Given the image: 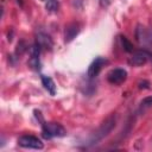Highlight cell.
Wrapping results in <instances>:
<instances>
[{"label": "cell", "instance_id": "8992f818", "mask_svg": "<svg viewBox=\"0 0 152 152\" xmlns=\"http://www.w3.org/2000/svg\"><path fill=\"white\" fill-rule=\"evenodd\" d=\"M151 57H152L151 53L147 52L146 50H139V51L133 52L132 57L129 58V64L135 65V66H140V65L146 64Z\"/></svg>", "mask_w": 152, "mask_h": 152}, {"label": "cell", "instance_id": "277c9868", "mask_svg": "<svg viewBox=\"0 0 152 152\" xmlns=\"http://www.w3.org/2000/svg\"><path fill=\"white\" fill-rule=\"evenodd\" d=\"M18 145L24 148H34V150H42L44 147L42 140L31 134H25V135L19 137Z\"/></svg>", "mask_w": 152, "mask_h": 152}, {"label": "cell", "instance_id": "9a60e30c", "mask_svg": "<svg viewBox=\"0 0 152 152\" xmlns=\"http://www.w3.org/2000/svg\"><path fill=\"white\" fill-rule=\"evenodd\" d=\"M148 86H150V83H148L147 81H141V82H139V88H140V89L148 88Z\"/></svg>", "mask_w": 152, "mask_h": 152}, {"label": "cell", "instance_id": "9c48e42d", "mask_svg": "<svg viewBox=\"0 0 152 152\" xmlns=\"http://www.w3.org/2000/svg\"><path fill=\"white\" fill-rule=\"evenodd\" d=\"M78 32H80V26H78V24H76V23H71V24L66 25L65 31H64L65 42H70V40H72V39L77 36Z\"/></svg>", "mask_w": 152, "mask_h": 152}, {"label": "cell", "instance_id": "6da1fadb", "mask_svg": "<svg viewBox=\"0 0 152 152\" xmlns=\"http://www.w3.org/2000/svg\"><path fill=\"white\" fill-rule=\"evenodd\" d=\"M34 113H36L37 118H39L40 121H42V128H43L44 138L51 139V138H55V137H64L66 134L65 128L61 124H57V122H45V121H43V118L40 116L39 112L36 110Z\"/></svg>", "mask_w": 152, "mask_h": 152}, {"label": "cell", "instance_id": "52a82bcc", "mask_svg": "<svg viewBox=\"0 0 152 152\" xmlns=\"http://www.w3.org/2000/svg\"><path fill=\"white\" fill-rule=\"evenodd\" d=\"M106 63H107V59L103 58V57H97V58H95V59L91 62V64L89 65V68H88V71H87L88 77H89V78L96 77V76L99 75V72L101 71L102 66H103Z\"/></svg>", "mask_w": 152, "mask_h": 152}, {"label": "cell", "instance_id": "8fae6325", "mask_svg": "<svg viewBox=\"0 0 152 152\" xmlns=\"http://www.w3.org/2000/svg\"><path fill=\"white\" fill-rule=\"evenodd\" d=\"M37 43L40 45V48H45V49H51L52 48V40L50 38L49 34L46 33H39L37 36Z\"/></svg>", "mask_w": 152, "mask_h": 152}, {"label": "cell", "instance_id": "ba28073f", "mask_svg": "<svg viewBox=\"0 0 152 152\" xmlns=\"http://www.w3.org/2000/svg\"><path fill=\"white\" fill-rule=\"evenodd\" d=\"M39 53H40V45L36 43L31 49V58H30V65L36 70L39 69Z\"/></svg>", "mask_w": 152, "mask_h": 152}, {"label": "cell", "instance_id": "2e32d148", "mask_svg": "<svg viewBox=\"0 0 152 152\" xmlns=\"http://www.w3.org/2000/svg\"><path fill=\"white\" fill-rule=\"evenodd\" d=\"M43 1H44V2H45V1H46V0H43Z\"/></svg>", "mask_w": 152, "mask_h": 152}, {"label": "cell", "instance_id": "3957f363", "mask_svg": "<svg viewBox=\"0 0 152 152\" xmlns=\"http://www.w3.org/2000/svg\"><path fill=\"white\" fill-rule=\"evenodd\" d=\"M135 38L140 45H152V28L144 25H138L135 28Z\"/></svg>", "mask_w": 152, "mask_h": 152}, {"label": "cell", "instance_id": "7a4b0ae2", "mask_svg": "<svg viewBox=\"0 0 152 152\" xmlns=\"http://www.w3.org/2000/svg\"><path fill=\"white\" fill-rule=\"evenodd\" d=\"M115 126V119L112 116V118H109V119H107L100 127H99V129L93 134V137L90 138V140H89V142L93 145V144H96L99 140H101V139H103L108 133H110V131L113 129V127Z\"/></svg>", "mask_w": 152, "mask_h": 152}, {"label": "cell", "instance_id": "5bb4252c", "mask_svg": "<svg viewBox=\"0 0 152 152\" xmlns=\"http://www.w3.org/2000/svg\"><path fill=\"white\" fill-rule=\"evenodd\" d=\"M151 106H152V96L145 97V99L141 101V103H140V107H141V108H147V107H151Z\"/></svg>", "mask_w": 152, "mask_h": 152}, {"label": "cell", "instance_id": "5b68a950", "mask_svg": "<svg viewBox=\"0 0 152 152\" xmlns=\"http://www.w3.org/2000/svg\"><path fill=\"white\" fill-rule=\"evenodd\" d=\"M127 78V71L125 69H113L107 74V81L112 84H121Z\"/></svg>", "mask_w": 152, "mask_h": 152}, {"label": "cell", "instance_id": "30bf717a", "mask_svg": "<svg viewBox=\"0 0 152 152\" xmlns=\"http://www.w3.org/2000/svg\"><path fill=\"white\" fill-rule=\"evenodd\" d=\"M42 83L44 86V88L48 90V93H50V95H55L56 94V84L53 82V80L49 76L42 75Z\"/></svg>", "mask_w": 152, "mask_h": 152}, {"label": "cell", "instance_id": "7c38bea8", "mask_svg": "<svg viewBox=\"0 0 152 152\" xmlns=\"http://www.w3.org/2000/svg\"><path fill=\"white\" fill-rule=\"evenodd\" d=\"M120 40H121V45H122V48H124L125 51H127V52H133V45H132V43H131L125 36H121V37H120Z\"/></svg>", "mask_w": 152, "mask_h": 152}, {"label": "cell", "instance_id": "4fadbf2b", "mask_svg": "<svg viewBox=\"0 0 152 152\" xmlns=\"http://www.w3.org/2000/svg\"><path fill=\"white\" fill-rule=\"evenodd\" d=\"M45 7L49 12H56L58 10V0H46Z\"/></svg>", "mask_w": 152, "mask_h": 152}]
</instances>
